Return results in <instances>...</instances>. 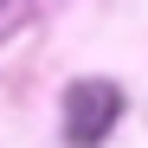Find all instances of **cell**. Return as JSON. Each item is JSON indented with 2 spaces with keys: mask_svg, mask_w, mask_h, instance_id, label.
I'll use <instances>...</instances> for the list:
<instances>
[{
  "mask_svg": "<svg viewBox=\"0 0 148 148\" xmlns=\"http://www.w3.org/2000/svg\"><path fill=\"white\" fill-rule=\"evenodd\" d=\"M122 84L116 77H71L64 84V142L71 148H103L122 122Z\"/></svg>",
  "mask_w": 148,
  "mask_h": 148,
  "instance_id": "1",
  "label": "cell"
}]
</instances>
